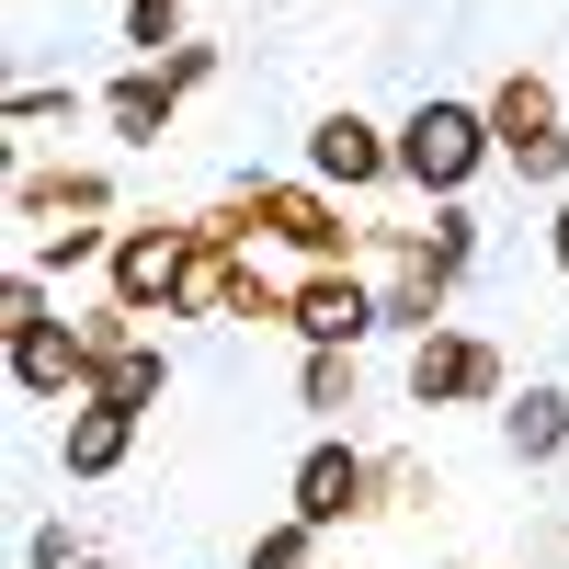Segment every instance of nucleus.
I'll return each mask as SVG.
<instances>
[{"mask_svg": "<svg viewBox=\"0 0 569 569\" xmlns=\"http://www.w3.org/2000/svg\"><path fill=\"white\" fill-rule=\"evenodd\" d=\"M23 330H46V273L34 262L0 273V342H23Z\"/></svg>", "mask_w": 569, "mask_h": 569, "instance_id": "2eb2a0df", "label": "nucleus"}, {"mask_svg": "<svg viewBox=\"0 0 569 569\" xmlns=\"http://www.w3.org/2000/svg\"><path fill=\"white\" fill-rule=\"evenodd\" d=\"M251 228H284V240L308 251V273H353V251L376 240V228L342 217V194H319V182H240Z\"/></svg>", "mask_w": 569, "mask_h": 569, "instance_id": "f03ea898", "label": "nucleus"}, {"mask_svg": "<svg viewBox=\"0 0 569 569\" xmlns=\"http://www.w3.org/2000/svg\"><path fill=\"white\" fill-rule=\"evenodd\" d=\"M490 149L525 171V182H569V126H558V91L536 69H512L490 91Z\"/></svg>", "mask_w": 569, "mask_h": 569, "instance_id": "39448f33", "label": "nucleus"}, {"mask_svg": "<svg viewBox=\"0 0 569 569\" xmlns=\"http://www.w3.org/2000/svg\"><path fill=\"white\" fill-rule=\"evenodd\" d=\"M23 569H80V558H69V525H34V547H23Z\"/></svg>", "mask_w": 569, "mask_h": 569, "instance_id": "4be33fe9", "label": "nucleus"}, {"mask_svg": "<svg viewBox=\"0 0 569 569\" xmlns=\"http://www.w3.org/2000/svg\"><path fill=\"white\" fill-rule=\"evenodd\" d=\"M421 240H433V251H445V262L467 273V262H479V217H467V206H445L433 228H421Z\"/></svg>", "mask_w": 569, "mask_h": 569, "instance_id": "aec40b11", "label": "nucleus"}, {"mask_svg": "<svg viewBox=\"0 0 569 569\" xmlns=\"http://www.w3.org/2000/svg\"><path fill=\"white\" fill-rule=\"evenodd\" d=\"M46 114H80V91H12V126H46Z\"/></svg>", "mask_w": 569, "mask_h": 569, "instance_id": "412c9836", "label": "nucleus"}, {"mask_svg": "<svg viewBox=\"0 0 569 569\" xmlns=\"http://www.w3.org/2000/svg\"><path fill=\"white\" fill-rule=\"evenodd\" d=\"M194 240L206 228H171V217H137V228H114V251H103V273H114V308L126 319H171V297H182V273H194Z\"/></svg>", "mask_w": 569, "mask_h": 569, "instance_id": "7ed1b4c3", "label": "nucleus"}, {"mask_svg": "<svg viewBox=\"0 0 569 569\" xmlns=\"http://www.w3.org/2000/svg\"><path fill=\"white\" fill-rule=\"evenodd\" d=\"M126 46H137V58L182 46V0H126Z\"/></svg>", "mask_w": 569, "mask_h": 569, "instance_id": "a211bd4d", "label": "nucleus"}, {"mask_svg": "<svg viewBox=\"0 0 569 569\" xmlns=\"http://www.w3.org/2000/svg\"><path fill=\"white\" fill-rule=\"evenodd\" d=\"M284 330H297L308 353H353L365 330H388V308H376V284H365V273H297Z\"/></svg>", "mask_w": 569, "mask_h": 569, "instance_id": "423d86ee", "label": "nucleus"}, {"mask_svg": "<svg viewBox=\"0 0 569 569\" xmlns=\"http://www.w3.org/2000/svg\"><path fill=\"white\" fill-rule=\"evenodd\" d=\"M160 388H171V365H160V342H126V353H103V376H91V399H103V410H126V421L149 410Z\"/></svg>", "mask_w": 569, "mask_h": 569, "instance_id": "4468645a", "label": "nucleus"}, {"mask_svg": "<svg viewBox=\"0 0 569 569\" xmlns=\"http://www.w3.org/2000/svg\"><path fill=\"white\" fill-rule=\"evenodd\" d=\"M479 160H501V149H490V103H410V126H399V171H410L433 206H456L467 182H479Z\"/></svg>", "mask_w": 569, "mask_h": 569, "instance_id": "f257e3e1", "label": "nucleus"}, {"mask_svg": "<svg viewBox=\"0 0 569 569\" xmlns=\"http://www.w3.org/2000/svg\"><path fill=\"white\" fill-rule=\"evenodd\" d=\"M547 251H558V273H569V194H558V217H547Z\"/></svg>", "mask_w": 569, "mask_h": 569, "instance_id": "5701e85b", "label": "nucleus"}, {"mask_svg": "<svg viewBox=\"0 0 569 569\" xmlns=\"http://www.w3.org/2000/svg\"><path fill=\"white\" fill-rule=\"evenodd\" d=\"M284 512H297L308 536L365 525V512H376V456H353V445H308V456H297V501H284Z\"/></svg>", "mask_w": 569, "mask_h": 569, "instance_id": "0eeeda50", "label": "nucleus"}, {"mask_svg": "<svg viewBox=\"0 0 569 569\" xmlns=\"http://www.w3.org/2000/svg\"><path fill=\"white\" fill-rule=\"evenodd\" d=\"M410 399L445 410V399H501V353L467 342V330H433V342H410Z\"/></svg>", "mask_w": 569, "mask_h": 569, "instance_id": "1a4fd4ad", "label": "nucleus"}, {"mask_svg": "<svg viewBox=\"0 0 569 569\" xmlns=\"http://www.w3.org/2000/svg\"><path fill=\"white\" fill-rule=\"evenodd\" d=\"M171 103H182V80H171V69H126V80L103 91V126L126 137V149H160V126H171Z\"/></svg>", "mask_w": 569, "mask_h": 569, "instance_id": "9b49d317", "label": "nucleus"}, {"mask_svg": "<svg viewBox=\"0 0 569 569\" xmlns=\"http://www.w3.org/2000/svg\"><path fill=\"white\" fill-rule=\"evenodd\" d=\"M501 445L525 456V467H547V456L569 445V399H558V388H525V399H501Z\"/></svg>", "mask_w": 569, "mask_h": 569, "instance_id": "ddd939ff", "label": "nucleus"}, {"mask_svg": "<svg viewBox=\"0 0 569 569\" xmlns=\"http://www.w3.org/2000/svg\"><path fill=\"white\" fill-rule=\"evenodd\" d=\"M80 569H103V558H80Z\"/></svg>", "mask_w": 569, "mask_h": 569, "instance_id": "b1692460", "label": "nucleus"}, {"mask_svg": "<svg viewBox=\"0 0 569 569\" xmlns=\"http://www.w3.org/2000/svg\"><path fill=\"white\" fill-rule=\"evenodd\" d=\"M399 171V137H376L365 114H319L308 126V182L319 194H365V182H388Z\"/></svg>", "mask_w": 569, "mask_h": 569, "instance_id": "6e6552de", "label": "nucleus"}, {"mask_svg": "<svg viewBox=\"0 0 569 569\" xmlns=\"http://www.w3.org/2000/svg\"><path fill=\"white\" fill-rule=\"evenodd\" d=\"M297 399H308L319 421H330V410H353V353H308V365H297Z\"/></svg>", "mask_w": 569, "mask_h": 569, "instance_id": "dca6fc26", "label": "nucleus"}, {"mask_svg": "<svg viewBox=\"0 0 569 569\" xmlns=\"http://www.w3.org/2000/svg\"><path fill=\"white\" fill-rule=\"evenodd\" d=\"M91 376H103V365H91V342H80L69 319H46V330L12 342V388L23 399H91Z\"/></svg>", "mask_w": 569, "mask_h": 569, "instance_id": "9d476101", "label": "nucleus"}, {"mask_svg": "<svg viewBox=\"0 0 569 569\" xmlns=\"http://www.w3.org/2000/svg\"><path fill=\"white\" fill-rule=\"evenodd\" d=\"M126 445H137V421L103 410V399H80V410H69V433H58V467H69V479H114Z\"/></svg>", "mask_w": 569, "mask_h": 569, "instance_id": "f8f14e48", "label": "nucleus"}, {"mask_svg": "<svg viewBox=\"0 0 569 569\" xmlns=\"http://www.w3.org/2000/svg\"><path fill=\"white\" fill-rule=\"evenodd\" d=\"M376 308H388V330H421L433 342V319H445V297H456V262L421 240V228H376Z\"/></svg>", "mask_w": 569, "mask_h": 569, "instance_id": "20e7f679", "label": "nucleus"}, {"mask_svg": "<svg viewBox=\"0 0 569 569\" xmlns=\"http://www.w3.org/2000/svg\"><path fill=\"white\" fill-rule=\"evenodd\" d=\"M251 569H319V536L284 512V525H262V536H251Z\"/></svg>", "mask_w": 569, "mask_h": 569, "instance_id": "f3484780", "label": "nucleus"}, {"mask_svg": "<svg viewBox=\"0 0 569 569\" xmlns=\"http://www.w3.org/2000/svg\"><path fill=\"white\" fill-rule=\"evenodd\" d=\"M410 501H433V479L410 456H376V512H410Z\"/></svg>", "mask_w": 569, "mask_h": 569, "instance_id": "6ab92c4d", "label": "nucleus"}]
</instances>
